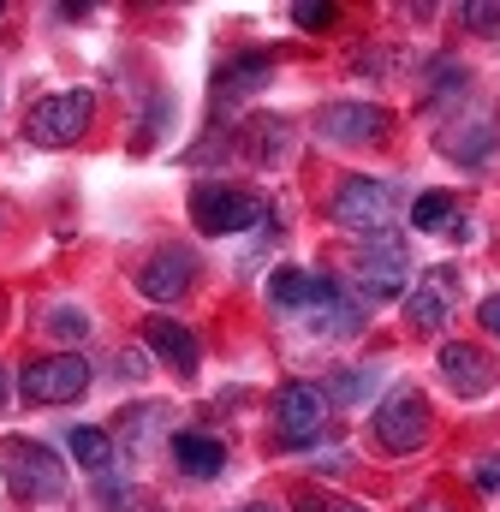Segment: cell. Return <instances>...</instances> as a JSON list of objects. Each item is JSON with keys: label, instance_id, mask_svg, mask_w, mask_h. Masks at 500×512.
<instances>
[{"label": "cell", "instance_id": "cell-1", "mask_svg": "<svg viewBox=\"0 0 500 512\" xmlns=\"http://www.w3.org/2000/svg\"><path fill=\"white\" fill-rule=\"evenodd\" d=\"M393 209H399V185L393 179H375V173H352L340 179L334 203H328V221L358 233V239H381L393 227Z\"/></svg>", "mask_w": 500, "mask_h": 512}, {"label": "cell", "instance_id": "cell-2", "mask_svg": "<svg viewBox=\"0 0 500 512\" xmlns=\"http://www.w3.org/2000/svg\"><path fill=\"white\" fill-rule=\"evenodd\" d=\"M191 221H197V233H209V239H227V233L268 227V221H274V209H268L256 191L221 185V179H203V185L191 191Z\"/></svg>", "mask_w": 500, "mask_h": 512}, {"label": "cell", "instance_id": "cell-3", "mask_svg": "<svg viewBox=\"0 0 500 512\" xmlns=\"http://www.w3.org/2000/svg\"><path fill=\"white\" fill-rule=\"evenodd\" d=\"M0 459H6V465H0V471H6V489H12L18 501L42 507V501H60V495H66V465L54 459V447L12 435V441L0 447Z\"/></svg>", "mask_w": 500, "mask_h": 512}, {"label": "cell", "instance_id": "cell-4", "mask_svg": "<svg viewBox=\"0 0 500 512\" xmlns=\"http://www.w3.org/2000/svg\"><path fill=\"white\" fill-rule=\"evenodd\" d=\"M90 120H96V96L90 90H60V96H42L24 114V137L36 149H66L90 131Z\"/></svg>", "mask_w": 500, "mask_h": 512}, {"label": "cell", "instance_id": "cell-5", "mask_svg": "<svg viewBox=\"0 0 500 512\" xmlns=\"http://www.w3.org/2000/svg\"><path fill=\"white\" fill-rule=\"evenodd\" d=\"M405 292H411V256H405V245L393 233L364 239V251H358V304L370 310V304L405 298Z\"/></svg>", "mask_w": 500, "mask_h": 512}, {"label": "cell", "instance_id": "cell-6", "mask_svg": "<svg viewBox=\"0 0 500 512\" xmlns=\"http://www.w3.org/2000/svg\"><path fill=\"white\" fill-rule=\"evenodd\" d=\"M18 393L24 405H72L90 393V364L78 352H54V358H36L18 370Z\"/></svg>", "mask_w": 500, "mask_h": 512}, {"label": "cell", "instance_id": "cell-7", "mask_svg": "<svg viewBox=\"0 0 500 512\" xmlns=\"http://www.w3.org/2000/svg\"><path fill=\"white\" fill-rule=\"evenodd\" d=\"M375 441L387 453H417L429 441V399H423V387H393L375 405Z\"/></svg>", "mask_w": 500, "mask_h": 512}, {"label": "cell", "instance_id": "cell-8", "mask_svg": "<svg viewBox=\"0 0 500 512\" xmlns=\"http://www.w3.org/2000/svg\"><path fill=\"white\" fill-rule=\"evenodd\" d=\"M274 429H280V447H310L328 429V393L316 382H286L274 393Z\"/></svg>", "mask_w": 500, "mask_h": 512}, {"label": "cell", "instance_id": "cell-9", "mask_svg": "<svg viewBox=\"0 0 500 512\" xmlns=\"http://www.w3.org/2000/svg\"><path fill=\"white\" fill-rule=\"evenodd\" d=\"M387 131H393V114L375 108V102H328V108L316 114V137H322V143H340V149H352V143H381Z\"/></svg>", "mask_w": 500, "mask_h": 512}, {"label": "cell", "instance_id": "cell-10", "mask_svg": "<svg viewBox=\"0 0 500 512\" xmlns=\"http://www.w3.org/2000/svg\"><path fill=\"white\" fill-rule=\"evenodd\" d=\"M191 280H197V256L185 251V245H161V251L137 268V292H143L149 304H173V298H185Z\"/></svg>", "mask_w": 500, "mask_h": 512}, {"label": "cell", "instance_id": "cell-11", "mask_svg": "<svg viewBox=\"0 0 500 512\" xmlns=\"http://www.w3.org/2000/svg\"><path fill=\"white\" fill-rule=\"evenodd\" d=\"M405 322H411V334H441L453 322V268H429L405 292Z\"/></svg>", "mask_w": 500, "mask_h": 512}, {"label": "cell", "instance_id": "cell-12", "mask_svg": "<svg viewBox=\"0 0 500 512\" xmlns=\"http://www.w3.org/2000/svg\"><path fill=\"white\" fill-rule=\"evenodd\" d=\"M143 340H149V352L173 370V376H197L203 370V346H197V334L185 328V322H173V316H149L143 322Z\"/></svg>", "mask_w": 500, "mask_h": 512}, {"label": "cell", "instance_id": "cell-13", "mask_svg": "<svg viewBox=\"0 0 500 512\" xmlns=\"http://www.w3.org/2000/svg\"><path fill=\"white\" fill-rule=\"evenodd\" d=\"M441 376H447V387H453L459 399H477V393L495 387V364H489L483 346H471V340H447V346H441Z\"/></svg>", "mask_w": 500, "mask_h": 512}, {"label": "cell", "instance_id": "cell-14", "mask_svg": "<svg viewBox=\"0 0 500 512\" xmlns=\"http://www.w3.org/2000/svg\"><path fill=\"white\" fill-rule=\"evenodd\" d=\"M167 447H173V465H179V477H191V483H215V477L227 471V441H221V435L179 429Z\"/></svg>", "mask_w": 500, "mask_h": 512}, {"label": "cell", "instance_id": "cell-15", "mask_svg": "<svg viewBox=\"0 0 500 512\" xmlns=\"http://www.w3.org/2000/svg\"><path fill=\"white\" fill-rule=\"evenodd\" d=\"M310 334H322V340H358L364 334V304L346 286H334L322 304H310Z\"/></svg>", "mask_w": 500, "mask_h": 512}, {"label": "cell", "instance_id": "cell-16", "mask_svg": "<svg viewBox=\"0 0 500 512\" xmlns=\"http://www.w3.org/2000/svg\"><path fill=\"white\" fill-rule=\"evenodd\" d=\"M441 155L447 161H459V167H483L489 155H495V143H500V131H495V120L483 114V120H465V126H447L441 137Z\"/></svg>", "mask_w": 500, "mask_h": 512}, {"label": "cell", "instance_id": "cell-17", "mask_svg": "<svg viewBox=\"0 0 500 512\" xmlns=\"http://www.w3.org/2000/svg\"><path fill=\"white\" fill-rule=\"evenodd\" d=\"M334 286H340V280H328V274L274 268V274H268V304H280V310H310V304H322Z\"/></svg>", "mask_w": 500, "mask_h": 512}, {"label": "cell", "instance_id": "cell-18", "mask_svg": "<svg viewBox=\"0 0 500 512\" xmlns=\"http://www.w3.org/2000/svg\"><path fill=\"white\" fill-rule=\"evenodd\" d=\"M268 72H274L268 54H239V60H227V66L215 72V108H227V102H239V96H250V90H262Z\"/></svg>", "mask_w": 500, "mask_h": 512}, {"label": "cell", "instance_id": "cell-19", "mask_svg": "<svg viewBox=\"0 0 500 512\" xmlns=\"http://www.w3.org/2000/svg\"><path fill=\"white\" fill-rule=\"evenodd\" d=\"M239 143H245V155L256 167H274V161H286V149H292V126H286L280 114H256V120L239 131Z\"/></svg>", "mask_w": 500, "mask_h": 512}, {"label": "cell", "instance_id": "cell-20", "mask_svg": "<svg viewBox=\"0 0 500 512\" xmlns=\"http://www.w3.org/2000/svg\"><path fill=\"white\" fill-rule=\"evenodd\" d=\"M381 382H387V364H358V370H340L322 393H328V405H364Z\"/></svg>", "mask_w": 500, "mask_h": 512}, {"label": "cell", "instance_id": "cell-21", "mask_svg": "<svg viewBox=\"0 0 500 512\" xmlns=\"http://www.w3.org/2000/svg\"><path fill=\"white\" fill-rule=\"evenodd\" d=\"M72 459H78L90 477H108V471H114V435H108V429H90V423L72 429Z\"/></svg>", "mask_w": 500, "mask_h": 512}, {"label": "cell", "instance_id": "cell-22", "mask_svg": "<svg viewBox=\"0 0 500 512\" xmlns=\"http://www.w3.org/2000/svg\"><path fill=\"white\" fill-rule=\"evenodd\" d=\"M423 102L435 108V102H453V96H465V84H471V72L459 66V60H429V72H423Z\"/></svg>", "mask_w": 500, "mask_h": 512}, {"label": "cell", "instance_id": "cell-23", "mask_svg": "<svg viewBox=\"0 0 500 512\" xmlns=\"http://www.w3.org/2000/svg\"><path fill=\"white\" fill-rule=\"evenodd\" d=\"M453 215H459V209H453L447 191H423V197L411 203V227H417V233H441V227H453Z\"/></svg>", "mask_w": 500, "mask_h": 512}, {"label": "cell", "instance_id": "cell-24", "mask_svg": "<svg viewBox=\"0 0 500 512\" xmlns=\"http://www.w3.org/2000/svg\"><path fill=\"white\" fill-rule=\"evenodd\" d=\"M90 328H96V322H90L84 304H54V310H48V334H54V340H90Z\"/></svg>", "mask_w": 500, "mask_h": 512}, {"label": "cell", "instance_id": "cell-25", "mask_svg": "<svg viewBox=\"0 0 500 512\" xmlns=\"http://www.w3.org/2000/svg\"><path fill=\"white\" fill-rule=\"evenodd\" d=\"M161 417H167V405H137V411H125V423H120L125 447H143V441L161 429Z\"/></svg>", "mask_w": 500, "mask_h": 512}, {"label": "cell", "instance_id": "cell-26", "mask_svg": "<svg viewBox=\"0 0 500 512\" xmlns=\"http://www.w3.org/2000/svg\"><path fill=\"white\" fill-rule=\"evenodd\" d=\"M459 24L471 36H500V6H459Z\"/></svg>", "mask_w": 500, "mask_h": 512}, {"label": "cell", "instance_id": "cell-27", "mask_svg": "<svg viewBox=\"0 0 500 512\" xmlns=\"http://www.w3.org/2000/svg\"><path fill=\"white\" fill-rule=\"evenodd\" d=\"M334 18H340V12H334L328 0H304V6H292V24H298V30H328Z\"/></svg>", "mask_w": 500, "mask_h": 512}, {"label": "cell", "instance_id": "cell-28", "mask_svg": "<svg viewBox=\"0 0 500 512\" xmlns=\"http://www.w3.org/2000/svg\"><path fill=\"white\" fill-rule=\"evenodd\" d=\"M471 477H477V489H489V495H495V489H500V453L477 459V471H471Z\"/></svg>", "mask_w": 500, "mask_h": 512}, {"label": "cell", "instance_id": "cell-29", "mask_svg": "<svg viewBox=\"0 0 500 512\" xmlns=\"http://www.w3.org/2000/svg\"><path fill=\"white\" fill-rule=\"evenodd\" d=\"M298 512H364L358 501H316V495H298Z\"/></svg>", "mask_w": 500, "mask_h": 512}, {"label": "cell", "instance_id": "cell-30", "mask_svg": "<svg viewBox=\"0 0 500 512\" xmlns=\"http://www.w3.org/2000/svg\"><path fill=\"white\" fill-rule=\"evenodd\" d=\"M346 465H352V453H346V447H328V453H316L310 471H346Z\"/></svg>", "mask_w": 500, "mask_h": 512}, {"label": "cell", "instance_id": "cell-31", "mask_svg": "<svg viewBox=\"0 0 500 512\" xmlns=\"http://www.w3.org/2000/svg\"><path fill=\"white\" fill-rule=\"evenodd\" d=\"M477 322H483V328H489V334L500 340V292H495V298H483V304H477Z\"/></svg>", "mask_w": 500, "mask_h": 512}, {"label": "cell", "instance_id": "cell-32", "mask_svg": "<svg viewBox=\"0 0 500 512\" xmlns=\"http://www.w3.org/2000/svg\"><path fill=\"white\" fill-rule=\"evenodd\" d=\"M120 376H149V358L143 352H120Z\"/></svg>", "mask_w": 500, "mask_h": 512}, {"label": "cell", "instance_id": "cell-33", "mask_svg": "<svg viewBox=\"0 0 500 512\" xmlns=\"http://www.w3.org/2000/svg\"><path fill=\"white\" fill-rule=\"evenodd\" d=\"M417 512H447V507H441V501H423V507H417Z\"/></svg>", "mask_w": 500, "mask_h": 512}, {"label": "cell", "instance_id": "cell-34", "mask_svg": "<svg viewBox=\"0 0 500 512\" xmlns=\"http://www.w3.org/2000/svg\"><path fill=\"white\" fill-rule=\"evenodd\" d=\"M0 405H6V364H0Z\"/></svg>", "mask_w": 500, "mask_h": 512}, {"label": "cell", "instance_id": "cell-35", "mask_svg": "<svg viewBox=\"0 0 500 512\" xmlns=\"http://www.w3.org/2000/svg\"><path fill=\"white\" fill-rule=\"evenodd\" d=\"M245 512H274V507H245Z\"/></svg>", "mask_w": 500, "mask_h": 512}, {"label": "cell", "instance_id": "cell-36", "mask_svg": "<svg viewBox=\"0 0 500 512\" xmlns=\"http://www.w3.org/2000/svg\"><path fill=\"white\" fill-rule=\"evenodd\" d=\"M0 12H6V6H0Z\"/></svg>", "mask_w": 500, "mask_h": 512}]
</instances>
